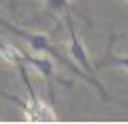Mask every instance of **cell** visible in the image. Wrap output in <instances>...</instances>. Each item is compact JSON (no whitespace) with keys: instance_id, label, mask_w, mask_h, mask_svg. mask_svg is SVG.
<instances>
[{"instance_id":"cell-2","label":"cell","mask_w":128,"mask_h":124,"mask_svg":"<svg viewBox=\"0 0 128 124\" xmlns=\"http://www.w3.org/2000/svg\"><path fill=\"white\" fill-rule=\"evenodd\" d=\"M20 80L24 82L26 92H28V98H26V100H20V98H16V96H10V94H6V92H2V90H0V94H2L4 98H8L10 102L18 104L20 108H24V118H26V120H54L56 116H54L52 108L46 106V104L38 98V94H36V90H34V86H32V82H30V78H28V70H22V72H20Z\"/></svg>"},{"instance_id":"cell-6","label":"cell","mask_w":128,"mask_h":124,"mask_svg":"<svg viewBox=\"0 0 128 124\" xmlns=\"http://www.w3.org/2000/svg\"><path fill=\"white\" fill-rule=\"evenodd\" d=\"M0 58L6 60V62H8L12 68H16L18 72L26 70V62H24V58H22V48H18V46L2 40V38H0Z\"/></svg>"},{"instance_id":"cell-4","label":"cell","mask_w":128,"mask_h":124,"mask_svg":"<svg viewBox=\"0 0 128 124\" xmlns=\"http://www.w3.org/2000/svg\"><path fill=\"white\" fill-rule=\"evenodd\" d=\"M22 58H24L26 66L30 64L38 74L44 76V80H46V84H48V92H50V100H52V102H54V86H56V84L72 86L70 80H64V78L56 76L54 66H52V58H50V56H46V54H44V56H32V54H28L26 50H22Z\"/></svg>"},{"instance_id":"cell-5","label":"cell","mask_w":128,"mask_h":124,"mask_svg":"<svg viewBox=\"0 0 128 124\" xmlns=\"http://www.w3.org/2000/svg\"><path fill=\"white\" fill-rule=\"evenodd\" d=\"M114 40H116V36H110L108 48H106L104 56L94 64L96 70H100V68H124V70H128V56H118V54H114Z\"/></svg>"},{"instance_id":"cell-1","label":"cell","mask_w":128,"mask_h":124,"mask_svg":"<svg viewBox=\"0 0 128 124\" xmlns=\"http://www.w3.org/2000/svg\"><path fill=\"white\" fill-rule=\"evenodd\" d=\"M0 26H4L6 30H10L12 34H16L18 38H22L26 44H28V48L32 50V52H38V54H46V56H50L52 60H58L60 64H64L68 70H72L78 78H82V80H86L94 90H98V94H100V98L102 100H106V102H116V104H124V102H120V100H116V98H112L108 92H106V88L102 86V82H96V80H92L76 62H70L52 42H50V38L46 36V34H40V32H28V30H22V28H18L16 24H12V22H8V20H2L0 18Z\"/></svg>"},{"instance_id":"cell-3","label":"cell","mask_w":128,"mask_h":124,"mask_svg":"<svg viewBox=\"0 0 128 124\" xmlns=\"http://www.w3.org/2000/svg\"><path fill=\"white\" fill-rule=\"evenodd\" d=\"M66 24H68V32H70V56H72V60L92 78V80H96V82H100L98 80V76H96V68H94V64L90 62V58H88V52H86V48H84V42L80 40V36H78V30H76V24H74V18H72V14L68 12L66 14Z\"/></svg>"},{"instance_id":"cell-7","label":"cell","mask_w":128,"mask_h":124,"mask_svg":"<svg viewBox=\"0 0 128 124\" xmlns=\"http://www.w3.org/2000/svg\"><path fill=\"white\" fill-rule=\"evenodd\" d=\"M46 8L50 14H68L70 12V2L68 0H46Z\"/></svg>"}]
</instances>
